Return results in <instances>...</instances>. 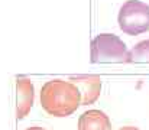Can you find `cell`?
Instances as JSON below:
<instances>
[{
    "mask_svg": "<svg viewBox=\"0 0 149 130\" xmlns=\"http://www.w3.org/2000/svg\"><path fill=\"white\" fill-rule=\"evenodd\" d=\"M41 106L52 117H68L81 106V92L71 81L51 80L41 88Z\"/></svg>",
    "mask_w": 149,
    "mask_h": 130,
    "instance_id": "6da1fadb",
    "label": "cell"
},
{
    "mask_svg": "<svg viewBox=\"0 0 149 130\" xmlns=\"http://www.w3.org/2000/svg\"><path fill=\"white\" fill-rule=\"evenodd\" d=\"M129 49L117 35L99 33L91 39V64H127Z\"/></svg>",
    "mask_w": 149,
    "mask_h": 130,
    "instance_id": "7a4b0ae2",
    "label": "cell"
},
{
    "mask_svg": "<svg viewBox=\"0 0 149 130\" xmlns=\"http://www.w3.org/2000/svg\"><path fill=\"white\" fill-rule=\"evenodd\" d=\"M117 23L123 33L138 36L149 31V4L141 0L125 1L117 15Z\"/></svg>",
    "mask_w": 149,
    "mask_h": 130,
    "instance_id": "3957f363",
    "label": "cell"
},
{
    "mask_svg": "<svg viewBox=\"0 0 149 130\" xmlns=\"http://www.w3.org/2000/svg\"><path fill=\"white\" fill-rule=\"evenodd\" d=\"M70 81L78 87L81 92V106L94 104L101 94V78L96 74H83L72 75Z\"/></svg>",
    "mask_w": 149,
    "mask_h": 130,
    "instance_id": "277c9868",
    "label": "cell"
},
{
    "mask_svg": "<svg viewBox=\"0 0 149 130\" xmlns=\"http://www.w3.org/2000/svg\"><path fill=\"white\" fill-rule=\"evenodd\" d=\"M35 101V87L29 78H17L16 81V119H25Z\"/></svg>",
    "mask_w": 149,
    "mask_h": 130,
    "instance_id": "5b68a950",
    "label": "cell"
},
{
    "mask_svg": "<svg viewBox=\"0 0 149 130\" xmlns=\"http://www.w3.org/2000/svg\"><path fill=\"white\" fill-rule=\"evenodd\" d=\"M77 130H111V122L104 111L93 108L78 117Z\"/></svg>",
    "mask_w": 149,
    "mask_h": 130,
    "instance_id": "8992f818",
    "label": "cell"
},
{
    "mask_svg": "<svg viewBox=\"0 0 149 130\" xmlns=\"http://www.w3.org/2000/svg\"><path fill=\"white\" fill-rule=\"evenodd\" d=\"M127 62H149V39L141 41L129 51Z\"/></svg>",
    "mask_w": 149,
    "mask_h": 130,
    "instance_id": "52a82bcc",
    "label": "cell"
},
{
    "mask_svg": "<svg viewBox=\"0 0 149 130\" xmlns=\"http://www.w3.org/2000/svg\"><path fill=\"white\" fill-rule=\"evenodd\" d=\"M119 130H141V129H138L135 126H125V127H122V129H119Z\"/></svg>",
    "mask_w": 149,
    "mask_h": 130,
    "instance_id": "ba28073f",
    "label": "cell"
},
{
    "mask_svg": "<svg viewBox=\"0 0 149 130\" xmlns=\"http://www.w3.org/2000/svg\"><path fill=\"white\" fill-rule=\"evenodd\" d=\"M25 130H47V129L39 127V126H32V127H28V129H25Z\"/></svg>",
    "mask_w": 149,
    "mask_h": 130,
    "instance_id": "9c48e42d",
    "label": "cell"
}]
</instances>
